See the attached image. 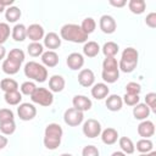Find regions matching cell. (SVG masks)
<instances>
[{
  "mask_svg": "<svg viewBox=\"0 0 156 156\" xmlns=\"http://www.w3.org/2000/svg\"><path fill=\"white\" fill-rule=\"evenodd\" d=\"M27 51H28V54L32 57H38V56H41L43 55L44 48H43V45L40 43H30L27 46Z\"/></svg>",
  "mask_w": 156,
  "mask_h": 156,
  "instance_id": "34",
  "label": "cell"
},
{
  "mask_svg": "<svg viewBox=\"0 0 156 156\" xmlns=\"http://www.w3.org/2000/svg\"><path fill=\"white\" fill-rule=\"evenodd\" d=\"M83 134L87 138H96L101 134V124L94 118H89L83 124Z\"/></svg>",
  "mask_w": 156,
  "mask_h": 156,
  "instance_id": "7",
  "label": "cell"
},
{
  "mask_svg": "<svg viewBox=\"0 0 156 156\" xmlns=\"http://www.w3.org/2000/svg\"><path fill=\"white\" fill-rule=\"evenodd\" d=\"M145 105L150 108V111L155 112L156 111V94L155 93H149L145 96Z\"/></svg>",
  "mask_w": 156,
  "mask_h": 156,
  "instance_id": "41",
  "label": "cell"
},
{
  "mask_svg": "<svg viewBox=\"0 0 156 156\" xmlns=\"http://www.w3.org/2000/svg\"><path fill=\"white\" fill-rule=\"evenodd\" d=\"M17 113H18V117L22 121H30V119H33L35 117L37 108H35V106L33 104L23 102L17 107Z\"/></svg>",
  "mask_w": 156,
  "mask_h": 156,
  "instance_id": "8",
  "label": "cell"
},
{
  "mask_svg": "<svg viewBox=\"0 0 156 156\" xmlns=\"http://www.w3.org/2000/svg\"><path fill=\"white\" fill-rule=\"evenodd\" d=\"M65 78L58 76V74H55L52 76L50 79H49V88H50V91L51 93H60L65 88Z\"/></svg>",
  "mask_w": 156,
  "mask_h": 156,
  "instance_id": "18",
  "label": "cell"
},
{
  "mask_svg": "<svg viewBox=\"0 0 156 156\" xmlns=\"http://www.w3.org/2000/svg\"><path fill=\"white\" fill-rule=\"evenodd\" d=\"M150 108L145 105V104H136L134 107H133V116L135 119H140V121H144L149 117L150 115Z\"/></svg>",
  "mask_w": 156,
  "mask_h": 156,
  "instance_id": "21",
  "label": "cell"
},
{
  "mask_svg": "<svg viewBox=\"0 0 156 156\" xmlns=\"http://www.w3.org/2000/svg\"><path fill=\"white\" fill-rule=\"evenodd\" d=\"M13 121V112L10 108H1L0 110V123Z\"/></svg>",
  "mask_w": 156,
  "mask_h": 156,
  "instance_id": "44",
  "label": "cell"
},
{
  "mask_svg": "<svg viewBox=\"0 0 156 156\" xmlns=\"http://www.w3.org/2000/svg\"><path fill=\"white\" fill-rule=\"evenodd\" d=\"M138 57H139V54L134 48L124 49L122 52L121 61L118 63V69H121L124 73L133 72L138 65Z\"/></svg>",
  "mask_w": 156,
  "mask_h": 156,
  "instance_id": "3",
  "label": "cell"
},
{
  "mask_svg": "<svg viewBox=\"0 0 156 156\" xmlns=\"http://www.w3.org/2000/svg\"><path fill=\"white\" fill-rule=\"evenodd\" d=\"M61 39H65L67 41L72 43H85L88 40V34L84 33V30L80 28V26L74 23H67L62 26L60 30Z\"/></svg>",
  "mask_w": 156,
  "mask_h": 156,
  "instance_id": "2",
  "label": "cell"
},
{
  "mask_svg": "<svg viewBox=\"0 0 156 156\" xmlns=\"http://www.w3.org/2000/svg\"><path fill=\"white\" fill-rule=\"evenodd\" d=\"M94 82H95V74L91 69L89 68H84L79 72L78 74V83L82 85V87H85V88H89L91 85H94Z\"/></svg>",
  "mask_w": 156,
  "mask_h": 156,
  "instance_id": "11",
  "label": "cell"
},
{
  "mask_svg": "<svg viewBox=\"0 0 156 156\" xmlns=\"http://www.w3.org/2000/svg\"><path fill=\"white\" fill-rule=\"evenodd\" d=\"M7 57H9V58H12V60H15V61H17V62H20V63H22V62L24 61V52H23L21 49H12V50L9 52Z\"/></svg>",
  "mask_w": 156,
  "mask_h": 156,
  "instance_id": "38",
  "label": "cell"
},
{
  "mask_svg": "<svg viewBox=\"0 0 156 156\" xmlns=\"http://www.w3.org/2000/svg\"><path fill=\"white\" fill-rule=\"evenodd\" d=\"M7 143H9L7 138H6L4 134H0V150H1V149H4V147L7 145Z\"/></svg>",
  "mask_w": 156,
  "mask_h": 156,
  "instance_id": "47",
  "label": "cell"
},
{
  "mask_svg": "<svg viewBox=\"0 0 156 156\" xmlns=\"http://www.w3.org/2000/svg\"><path fill=\"white\" fill-rule=\"evenodd\" d=\"M63 130L57 123H49L44 132V146L49 150H56L62 139Z\"/></svg>",
  "mask_w": 156,
  "mask_h": 156,
  "instance_id": "1",
  "label": "cell"
},
{
  "mask_svg": "<svg viewBox=\"0 0 156 156\" xmlns=\"http://www.w3.org/2000/svg\"><path fill=\"white\" fill-rule=\"evenodd\" d=\"M5 10H6V6L4 5V1H2V0H0V13H1V12H4Z\"/></svg>",
  "mask_w": 156,
  "mask_h": 156,
  "instance_id": "50",
  "label": "cell"
},
{
  "mask_svg": "<svg viewBox=\"0 0 156 156\" xmlns=\"http://www.w3.org/2000/svg\"><path fill=\"white\" fill-rule=\"evenodd\" d=\"M123 102L126 104V105H128V106H135L136 104H139V101H140V98H139V95H134V94H124V96H123Z\"/></svg>",
  "mask_w": 156,
  "mask_h": 156,
  "instance_id": "40",
  "label": "cell"
},
{
  "mask_svg": "<svg viewBox=\"0 0 156 156\" xmlns=\"http://www.w3.org/2000/svg\"><path fill=\"white\" fill-rule=\"evenodd\" d=\"M111 156H127L124 152H122V151H115Z\"/></svg>",
  "mask_w": 156,
  "mask_h": 156,
  "instance_id": "49",
  "label": "cell"
},
{
  "mask_svg": "<svg viewBox=\"0 0 156 156\" xmlns=\"http://www.w3.org/2000/svg\"><path fill=\"white\" fill-rule=\"evenodd\" d=\"M145 23L150 28H156V13L155 12H150L145 18Z\"/></svg>",
  "mask_w": 156,
  "mask_h": 156,
  "instance_id": "45",
  "label": "cell"
},
{
  "mask_svg": "<svg viewBox=\"0 0 156 156\" xmlns=\"http://www.w3.org/2000/svg\"><path fill=\"white\" fill-rule=\"evenodd\" d=\"M118 139V132L115 128H106L101 132V140L106 145H112Z\"/></svg>",
  "mask_w": 156,
  "mask_h": 156,
  "instance_id": "20",
  "label": "cell"
},
{
  "mask_svg": "<svg viewBox=\"0 0 156 156\" xmlns=\"http://www.w3.org/2000/svg\"><path fill=\"white\" fill-rule=\"evenodd\" d=\"M108 93H110V89H108L107 84H105V83H96L91 88V95L96 100L105 99L108 95Z\"/></svg>",
  "mask_w": 156,
  "mask_h": 156,
  "instance_id": "16",
  "label": "cell"
},
{
  "mask_svg": "<svg viewBox=\"0 0 156 156\" xmlns=\"http://www.w3.org/2000/svg\"><path fill=\"white\" fill-rule=\"evenodd\" d=\"M118 69V62L115 57H105L102 62V71H111Z\"/></svg>",
  "mask_w": 156,
  "mask_h": 156,
  "instance_id": "36",
  "label": "cell"
},
{
  "mask_svg": "<svg viewBox=\"0 0 156 156\" xmlns=\"http://www.w3.org/2000/svg\"><path fill=\"white\" fill-rule=\"evenodd\" d=\"M5 55H6V50L2 45H0V60H2L5 57Z\"/></svg>",
  "mask_w": 156,
  "mask_h": 156,
  "instance_id": "48",
  "label": "cell"
},
{
  "mask_svg": "<svg viewBox=\"0 0 156 156\" xmlns=\"http://www.w3.org/2000/svg\"><path fill=\"white\" fill-rule=\"evenodd\" d=\"M4 99L6 101V104L9 105H18L22 100V94L18 91V90H15V91H9V93H5L4 95Z\"/></svg>",
  "mask_w": 156,
  "mask_h": 156,
  "instance_id": "29",
  "label": "cell"
},
{
  "mask_svg": "<svg viewBox=\"0 0 156 156\" xmlns=\"http://www.w3.org/2000/svg\"><path fill=\"white\" fill-rule=\"evenodd\" d=\"M21 15H22L21 13V10L18 7H16V6H10V7H7L5 10V18L10 23H13L17 20H20Z\"/></svg>",
  "mask_w": 156,
  "mask_h": 156,
  "instance_id": "27",
  "label": "cell"
},
{
  "mask_svg": "<svg viewBox=\"0 0 156 156\" xmlns=\"http://www.w3.org/2000/svg\"><path fill=\"white\" fill-rule=\"evenodd\" d=\"M106 107L107 110L112 111V112H116V111H119L122 108V105H123V100L119 95L117 94H112L110 95L107 99H106Z\"/></svg>",
  "mask_w": 156,
  "mask_h": 156,
  "instance_id": "19",
  "label": "cell"
},
{
  "mask_svg": "<svg viewBox=\"0 0 156 156\" xmlns=\"http://www.w3.org/2000/svg\"><path fill=\"white\" fill-rule=\"evenodd\" d=\"M0 89L4 90L5 93L18 90V83L12 78H4L0 82Z\"/></svg>",
  "mask_w": 156,
  "mask_h": 156,
  "instance_id": "28",
  "label": "cell"
},
{
  "mask_svg": "<svg viewBox=\"0 0 156 156\" xmlns=\"http://www.w3.org/2000/svg\"><path fill=\"white\" fill-rule=\"evenodd\" d=\"M72 104H73V107L82 111V112H85L91 108V100L89 98H87L85 95H76L73 96L72 99Z\"/></svg>",
  "mask_w": 156,
  "mask_h": 156,
  "instance_id": "13",
  "label": "cell"
},
{
  "mask_svg": "<svg viewBox=\"0 0 156 156\" xmlns=\"http://www.w3.org/2000/svg\"><path fill=\"white\" fill-rule=\"evenodd\" d=\"M41 62H43V66H46L50 68L55 67L58 63V55L52 50L44 51L41 55Z\"/></svg>",
  "mask_w": 156,
  "mask_h": 156,
  "instance_id": "17",
  "label": "cell"
},
{
  "mask_svg": "<svg viewBox=\"0 0 156 156\" xmlns=\"http://www.w3.org/2000/svg\"><path fill=\"white\" fill-rule=\"evenodd\" d=\"M128 7H129V10H130L132 13H134V15H141L145 11L146 2L144 0H130L128 2Z\"/></svg>",
  "mask_w": 156,
  "mask_h": 156,
  "instance_id": "26",
  "label": "cell"
},
{
  "mask_svg": "<svg viewBox=\"0 0 156 156\" xmlns=\"http://www.w3.org/2000/svg\"><path fill=\"white\" fill-rule=\"evenodd\" d=\"M66 63H67L68 68H71L72 71H78L84 65V57L79 52H72V54H69L67 56Z\"/></svg>",
  "mask_w": 156,
  "mask_h": 156,
  "instance_id": "10",
  "label": "cell"
},
{
  "mask_svg": "<svg viewBox=\"0 0 156 156\" xmlns=\"http://www.w3.org/2000/svg\"><path fill=\"white\" fill-rule=\"evenodd\" d=\"M141 91V87L140 84L135 83V82H129L126 85V93L127 94H134V95H139V93Z\"/></svg>",
  "mask_w": 156,
  "mask_h": 156,
  "instance_id": "42",
  "label": "cell"
},
{
  "mask_svg": "<svg viewBox=\"0 0 156 156\" xmlns=\"http://www.w3.org/2000/svg\"><path fill=\"white\" fill-rule=\"evenodd\" d=\"M21 65L22 63H20V62H17V61H15V60H12V58H6L4 62H2V71L6 73V74H16L18 71H20V68H21Z\"/></svg>",
  "mask_w": 156,
  "mask_h": 156,
  "instance_id": "22",
  "label": "cell"
},
{
  "mask_svg": "<svg viewBox=\"0 0 156 156\" xmlns=\"http://www.w3.org/2000/svg\"><path fill=\"white\" fill-rule=\"evenodd\" d=\"M82 156H100L99 149L94 145H87L82 150Z\"/></svg>",
  "mask_w": 156,
  "mask_h": 156,
  "instance_id": "43",
  "label": "cell"
},
{
  "mask_svg": "<svg viewBox=\"0 0 156 156\" xmlns=\"http://www.w3.org/2000/svg\"><path fill=\"white\" fill-rule=\"evenodd\" d=\"M100 52V46L96 41H87L83 46V54L88 57H95Z\"/></svg>",
  "mask_w": 156,
  "mask_h": 156,
  "instance_id": "24",
  "label": "cell"
},
{
  "mask_svg": "<svg viewBox=\"0 0 156 156\" xmlns=\"http://www.w3.org/2000/svg\"><path fill=\"white\" fill-rule=\"evenodd\" d=\"M118 144H119V147H121L122 152H124L126 155H130V154H133L135 151V146H134L132 139H129L128 136L119 138Z\"/></svg>",
  "mask_w": 156,
  "mask_h": 156,
  "instance_id": "25",
  "label": "cell"
},
{
  "mask_svg": "<svg viewBox=\"0 0 156 156\" xmlns=\"http://www.w3.org/2000/svg\"><path fill=\"white\" fill-rule=\"evenodd\" d=\"M27 37L32 43H39V40L44 38V28L38 23H33L27 28Z\"/></svg>",
  "mask_w": 156,
  "mask_h": 156,
  "instance_id": "12",
  "label": "cell"
},
{
  "mask_svg": "<svg viewBox=\"0 0 156 156\" xmlns=\"http://www.w3.org/2000/svg\"><path fill=\"white\" fill-rule=\"evenodd\" d=\"M84 119V115L82 111L74 108V107H71V108H67L63 113V121L67 126L69 127H77L79 126Z\"/></svg>",
  "mask_w": 156,
  "mask_h": 156,
  "instance_id": "6",
  "label": "cell"
},
{
  "mask_svg": "<svg viewBox=\"0 0 156 156\" xmlns=\"http://www.w3.org/2000/svg\"><path fill=\"white\" fill-rule=\"evenodd\" d=\"M139 156H156V151H150L149 154H141Z\"/></svg>",
  "mask_w": 156,
  "mask_h": 156,
  "instance_id": "51",
  "label": "cell"
},
{
  "mask_svg": "<svg viewBox=\"0 0 156 156\" xmlns=\"http://www.w3.org/2000/svg\"><path fill=\"white\" fill-rule=\"evenodd\" d=\"M136 150L141 154H149L150 151H152L154 144L150 139H140L136 141Z\"/></svg>",
  "mask_w": 156,
  "mask_h": 156,
  "instance_id": "31",
  "label": "cell"
},
{
  "mask_svg": "<svg viewBox=\"0 0 156 156\" xmlns=\"http://www.w3.org/2000/svg\"><path fill=\"white\" fill-rule=\"evenodd\" d=\"M60 156H72L71 154H62V155H60Z\"/></svg>",
  "mask_w": 156,
  "mask_h": 156,
  "instance_id": "52",
  "label": "cell"
},
{
  "mask_svg": "<svg viewBox=\"0 0 156 156\" xmlns=\"http://www.w3.org/2000/svg\"><path fill=\"white\" fill-rule=\"evenodd\" d=\"M118 45L115 41H107L102 46V52L105 57H115V55L118 52Z\"/></svg>",
  "mask_w": 156,
  "mask_h": 156,
  "instance_id": "30",
  "label": "cell"
},
{
  "mask_svg": "<svg viewBox=\"0 0 156 156\" xmlns=\"http://www.w3.org/2000/svg\"><path fill=\"white\" fill-rule=\"evenodd\" d=\"M16 130V123L15 121H9V122H2L0 123V132L4 135H11Z\"/></svg>",
  "mask_w": 156,
  "mask_h": 156,
  "instance_id": "35",
  "label": "cell"
},
{
  "mask_svg": "<svg viewBox=\"0 0 156 156\" xmlns=\"http://www.w3.org/2000/svg\"><path fill=\"white\" fill-rule=\"evenodd\" d=\"M11 35H12L15 41H23L27 38V27L24 24H22V23L16 24L12 28Z\"/></svg>",
  "mask_w": 156,
  "mask_h": 156,
  "instance_id": "23",
  "label": "cell"
},
{
  "mask_svg": "<svg viewBox=\"0 0 156 156\" xmlns=\"http://www.w3.org/2000/svg\"><path fill=\"white\" fill-rule=\"evenodd\" d=\"M99 26H100V29L105 34H112L116 30V28H117V23H116L115 18L112 16H110V15L101 16L100 22H99Z\"/></svg>",
  "mask_w": 156,
  "mask_h": 156,
  "instance_id": "9",
  "label": "cell"
},
{
  "mask_svg": "<svg viewBox=\"0 0 156 156\" xmlns=\"http://www.w3.org/2000/svg\"><path fill=\"white\" fill-rule=\"evenodd\" d=\"M101 77L104 79V82L112 84L115 82H117V79L119 78V69H111V71H102Z\"/></svg>",
  "mask_w": 156,
  "mask_h": 156,
  "instance_id": "32",
  "label": "cell"
},
{
  "mask_svg": "<svg viewBox=\"0 0 156 156\" xmlns=\"http://www.w3.org/2000/svg\"><path fill=\"white\" fill-rule=\"evenodd\" d=\"M127 4V1L126 0H110V5H112V6H115V7H123L124 5Z\"/></svg>",
  "mask_w": 156,
  "mask_h": 156,
  "instance_id": "46",
  "label": "cell"
},
{
  "mask_svg": "<svg viewBox=\"0 0 156 156\" xmlns=\"http://www.w3.org/2000/svg\"><path fill=\"white\" fill-rule=\"evenodd\" d=\"M35 89H37V87H35V84L33 83V82H24V83H22V85H21V94H24V95H32L34 91H35Z\"/></svg>",
  "mask_w": 156,
  "mask_h": 156,
  "instance_id": "39",
  "label": "cell"
},
{
  "mask_svg": "<svg viewBox=\"0 0 156 156\" xmlns=\"http://www.w3.org/2000/svg\"><path fill=\"white\" fill-rule=\"evenodd\" d=\"M30 99L34 104H38L44 107H49L54 102V95L46 88H37L35 91L30 95Z\"/></svg>",
  "mask_w": 156,
  "mask_h": 156,
  "instance_id": "5",
  "label": "cell"
},
{
  "mask_svg": "<svg viewBox=\"0 0 156 156\" xmlns=\"http://www.w3.org/2000/svg\"><path fill=\"white\" fill-rule=\"evenodd\" d=\"M80 28L84 30V33H87V34L89 35L90 33H93V32L95 30V28H96V22H95L94 18L87 17V18L83 20V22H82V24H80Z\"/></svg>",
  "mask_w": 156,
  "mask_h": 156,
  "instance_id": "33",
  "label": "cell"
},
{
  "mask_svg": "<svg viewBox=\"0 0 156 156\" xmlns=\"http://www.w3.org/2000/svg\"><path fill=\"white\" fill-rule=\"evenodd\" d=\"M138 134L143 139H149L155 134V124L151 121L144 119L139 126H138Z\"/></svg>",
  "mask_w": 156,
  "mask_h": 156,
  "instance_id": "14",
  "label": "cell"
},
{
  "mask_svg": "<svg viewBox=\"0 0 156 156\" xmlns=\"http://www.w3.org/2000/svg\"><path fill=\"white\" fill-rule=\"evenodd\" d=\"M24 74L29 79H34L35 82L43 83L48 78V69L41 63L35 61H29L24 66Z\"/></svg>",
  "mask_w": 156,
  "mask_h": 156,
  "instance_id": "4",
  "label": "cell"
},
{
  "mask_svg": "<svg viewBox=\"0 0 156 156\" xmlns=\"http://www.w3.org/2000/svg\"><path fill=\"white\" fill-rule=\"evenodd\" d=\"M10 26L7 23H4V22H0V45H2L10 37Z\"/></svg>",
  "mask_w": 156,
  "mask_h": 156,
  "instance_id": "37",
  "label": "cell"
},
{
  "mask_svg": "<svg viewBox=\"0 0 156 156\" xmlns=\"http://www.w3.org/2000/svg\"><path fill=\"white\" fill-rule=\"evenodd\" d=\"M44 45L54 51L55 49L61 46V37H58V34H56L55 32H50L44 37Z\"/></svg>",
  "mask_w": 156,
  "mask_h": 156,
  "instance_id": "15",
  "label": "cell"
}]
</instances>
